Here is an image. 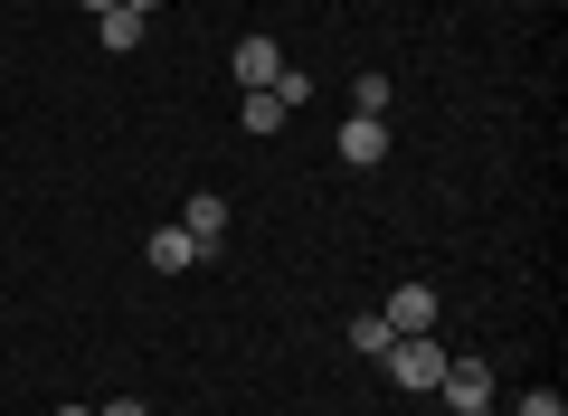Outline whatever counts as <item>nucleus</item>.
Returning a JSON list of instances; mask_svg holds the SVG:
<instances>
[{"label":"nucleus","instance_id":"ddd939ff","mask_svg":"<svg viewBox=\"0 0 568 416\" xmlns=\"http://www.w3.org/2000/svg\"><path fill=\"white\" fill-rule=\"evenodd\" d=\"M104 416H152V407H142V397H114V407H104Z\"/></svg>","mask_w":568,"mask_h":416},{"label":"nucleus","instance_id":"20e7f679","mask_svg":"<svg viewBox=\"0 0 568 416\" xmlns=\"http://www.w3.org/2000/svg\"><path fill=\"white\" fill-rule=\"evenodd\" d=\"M379 322H388V332H436V284H398Z\"/></svg>","mask_w":568,"mask_h":416},{"label":"nucleus","instance_id":"1a4fd4ad","mask_svg":"<svg viewBox=\"0 0 568 416\" xmlns=\"http://www.w3.org/2000/svg\"><path fill=\"white\" fill-rule=\"evenodd\" d=\"M284 114H294V104H284V95H275V85H246V133H275V123H284Z\"/></svg>","mask_w":568,"mask_h":416},{"label":"nucleus","instance_id":"6e6552de","mask_svg":"<svg viewBox=\"0 0 568 416\" xmlns=\"http://www.w3.org/2000/svg\"><path fill=\"white\" fill-rule=\"evenodd\" d=\"M142 29H152V20L123 0V10H104V20H95V39H104V48H142Z\"/></svg>","mask_w":568,"mask_h":416},{"label":"nucleus","instance_id":"9d476101","mask_svg":"<svg viewBox=\"0 0 568 416\" xmlns=\"http://www.w3.org/2000/svg\"><path fill=\"white\" fill-rule=\"evenodd\" d=\"M351 114H388V77H379V67H369V77L351 85Z\"/></svg>","mask_w":568,"mask_h":416},{"label":"nucleus","instance_id":"f03ea898","mask_svg":"<svg viewBox=\"0 0 568 416\" xmlns=\"http://www.w3.org/2000/svg\"><path fill=\"white\" fill-rule=\"evenodd\" d=\"M436 397H446L455 416H474V407H493V369H484V359H446V378H436Z\"/></svg>","mask_w":568,"mask_h":416},{"label":"nucleus","instance_id":"f257e3e1","mask_svg":"<svg viewBox=\"0 0 568 416\" xmlns=\"http://www.w3.org/2000/svg\"><path fill=\"white\" fill-rule=\"evenodd\" d=\"M388 378H398V388H436V378H446V341L436 332H388Z\"/></svg>","mask_w":568,"mask_h":416},{"label":"nucleus","instance_id":"f8f14e48","mask_svg":"<svg viewBox=\"0 0 568 416\" xmlns=\"http://www.w3.org/2000/svg\"><path fill=\"white\" fill-rule=\"evenodd\" d=\"M521 416H568V407H559V388H530V397H521Z\"/></svg>","mask_w":568,"mask_h":416},{"label":"nucleus","instance_id":"2eb2a0df","mask_svg":"<svg viewBox=\"0 0 568 416\" xmlns=\"http://www.w3.org/2000/svg\"><path fill=\"white\" fill-rule=\"evenodd\" d=\"M58 416H85V407H58Z\"/></svg>","mask_w":568,"mask_h":416},{"label":"nucleus","instance_id":"7ed1b4c3","mask_svg":"<svg viewBox=\"0 0 568 416\" xmlns=\"http://www.w3.org/2000/svg\"><path fill=\"white\" fill-rule=\"evenodd\" d=\"M342 161H351V171L388 161V114H351V123H342Z\"/></svg>","mask_w":568,"mask_h":416},{"label":"nucleus","instance_id":"0eeeda50","mask_svg":"<svg viewBox=\"0 0 568 416\" xmlns=\"http://www.w3.org/2000/svg\"><path fill=\"white\" fill-rule=\"evenodd\" d=\"M152 265H162V275L200 265V237H190V227H152Z\"/></svg>","mask_w":568,"mask_h":416},{"label":"nucleus","instance_id":"39448f33","mask_svg":"<svg viewBox=\"0 0 568 416\" xmlns=\"http://www.w3.org/2000/svg\"><path fill=\"white\" fill-rule=\"evenodd\" d=\"M227 67H237V95H246V85H275L284 77V48L275 39H237V58H227Z\"/></svg>","mask_w":568,"mask_h":416},{"label":"nucleus","instance_id":"423d86ee","mask_svg":"<svg viewBox=\"0 0 568 416\" xmlns=\"http://www.w3.org/2000/svg\"><path fill=\"white\" fill-rule=\"evenodd\" d=\"M181 227H190V237H200V256H209V246L227 237V199H219V190H200V199H190V209H181Z\"/></svg>","mask_w":568,"mask_h":416},{"label":"nucleus","instance_id":"4468645a","mask_svg":"<svg viewBox=\"0 0 568 416\" xmlns=\"http://www.w3.org/2000/svg\"><path fill=\"white\" fill-rule=\"evenodd\" d=\"M85 10H95V20H104V10H123V0H85Z\"/></svg>","mask_w":568,"mask_h":416},{"label":"nucleus","instance_id":"9b49d317","mask_svg":"<svg viewBox=\"0 0 568 416\" xmlns=\"http://www.w3.org/2000/svg\"><path fill=\"white\" fill-rule=\"evenodd\" d=\"M351 351L379 359V351H388V322H379V313H351Z\"/></svg>","mask_w":568,"mask_h":416}]
</instances>
